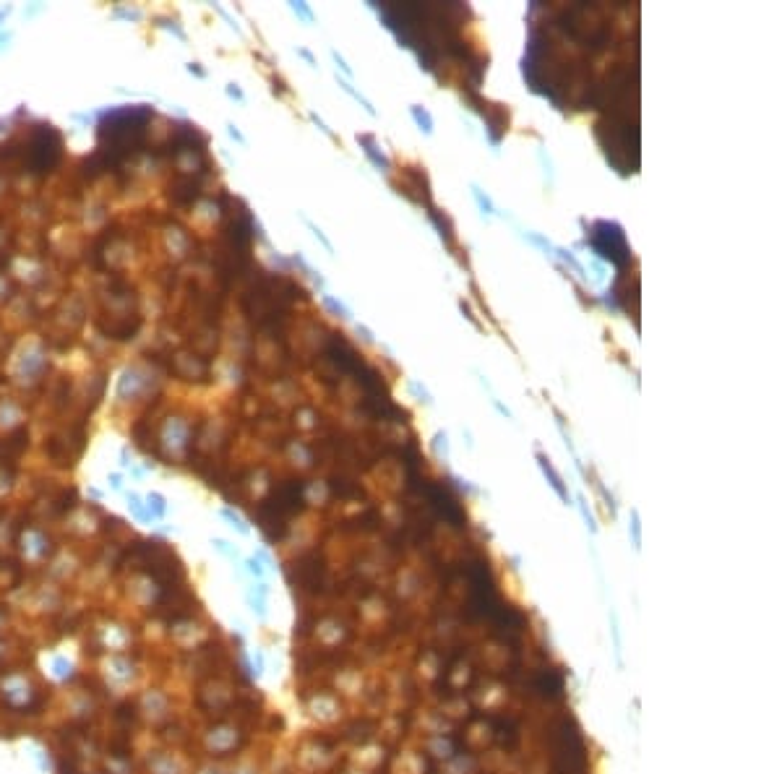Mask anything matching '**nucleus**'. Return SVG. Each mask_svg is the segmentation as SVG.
I'll use <instances>...</instances> for the list:
<instances>
[{
	"mask_svg": "<svg viewBox=\"0 0 782 774\" xmlns=\"http://www.w3.org/2000/svg\"><path fill=\"white\" fill-rule=\"evenodd\" d=\"M303 222H306V225L311 227V232L315 235V240L321 242V245H323V248H326V250H329V253H334V245H331V240H329V237H326V235H323L321 227L313 225V222H311V219H308V217H303Z\"/></svg>",
	"mask_w": 782,
	"mask_h": 774,
	"instance_id": "26",
	"label": "nucleus"
},
{
	"mask_svg": "<svg viewBox=\"0 0 782 774\" xmlns=\"http://www.w3.org/2000/svg\"><path fill=\"white\" fill-rule=\"evenodd\" d=\"M587 245L595 250L597 256L610 261L613 267L623 269L629 267L631 248L626 242V232L618 222H608V219H597L587 230Z\"/></svg>",
	"mask_w": 782,
	"mask_h": 774,
	"instance_id": "9",
	"label": "nucleus"
},
{
	"mask_svg": "<svg viewBox=\"0 0 782 774\" xmlns=\"http://www.w3.org/2000/svg\"><path fill=\"white\" fill-rule=\"evenodd\" d=\"M136 556L141 558V566L149 571V576L160 581L162 589L183 587V563L162 542H144V545H138Z\"/></svg>",
	"mask_w": 782,
	"mask_h": 774,
	"instance_id": "10",
	"label": "nucleus"
},
{
	"mask_svg": "<svg viewBox=\"0 0 782 774\" xmlns=\"http://www.w3.org/2000/svg\"><path fill=\"white\" fill-rule=\"evenodd\" d=\"M410 115H412V120L418 123V128L423 130L425 136H430V133H433V118H430V113H428L425 107L412 105L410 107Z\"/></svg>",
	"mask_w": 782,
	"mask_h": 774,
	"instance_id": "20",
	"label": "nucleus"
},
{
	"mask_svg": "<svg viewBox=\"0 0 782 774\" xmlns=\"http://www.w3.org/2000/svg\"><path fill=\"white\" fill-rule=\"evenodd\" d=\"M298 55H303V57H306V60H308V63H311V65H315V57H313V52H308V50L298 47Z\"/></svg>",
	"mask_w": 782,
	"mask_h": 774,
	"instance_id": "44",
	"label": "nucleus"
},
{
	"mask_svg": "<svg viewBox=\"0 0 782 774\" xmlns=\"http://www.w3.org/2000/svg\"><path fill=\"white\" fill-rule=\"evenodd\" d=\"M496 410H498L501 415H506V417H511V410H508V407H503V404H501L498 399H496Z\"/></svg>",
	"mask_w": 782,
	"mask_h": 774,
	"instance_id": "45",
	"label": "nucleus"
},
{
	"mask_svg": "<svg viewBox=\"0 0 782 774\" xmlns=\"http://www.w3.org/2000/svg\"><path fill=\"white\" fill-rule=\"evenodd\" d=\"M306 480H287L274 485L267 498L258 503L256 522L272 542L282 540L290 529L292 516H298L306 508Z\"/></svg>",
	"mask_w": 782,
	"mask_h": 774,
	"instance_id": "4",
	"label": "nucleus"
},
{
	"mask_svg": "<svg viewBox=\"0 0 782 774\" xmlns=\"http://www.w3.org/2000/svg\"><path fill=\"white\" fill-rule=\"evenodd\" d=\"M154 118L149 105L107 110L97 125V152L86 159L91 175L113 172L146 146V130ZM86 169V172H89Z\"/></svg>",
	"mask_w": 782,
	"mask_h": 774,
	"instance_id": "1",
	"label": "nucleus"
},
{
	"mask_svg": "<svg viewBox=\"0 0 782 774\" xmlns=\"http://www.w3.org/2000/svg\"><path fill=\"white\" fill-rule=\"evenodd\" d=\"M227 136L235 138V141H238V144H242V146L248 144V141H245V136H242L240 130H238V125H235V123H227Z\"/></svg>",
	"mask_w": 782,
	"mask_h": 774,
	"instance_id": "35",
	"label": "nucleus"
},
{
	"mask_svg": "<svg viewBox=\"0 0 782 774\" xmlns=\"http://www.w3.org/2000/svg\"><path fill=\"white\" fill-rule=\"evenodd\" d=\"M188 73H196L199 79H203V76H206V71H203V68H199V63H191V65H188Z\"/></svg>",
	"mask_w": 782,
	"mask_h": 774,
	"instance_id": "43",
	"label": "nucleus"
},
{
	"mask_svg": "<svg viewBox=\"0 0 782 774\" xmlns=\"http://www.w3.org/2000/svg\"><path fill=\"white\" fill-rule=\"evenodd\" d=\"M558 256L564 258L566 264H569V267H571L574 271H576V274H579L581 279H584V282H587V271H584V267H581L579 261H576V258H574L571 253H569V250H566V248H558Z\"/></svg>",
	"mask_w": 782,
	"mask_h": 774,
	"instance_id": "25",
	"label": "nucleus"
},
{
	"mask_svg": "<svg viewBox=\"0 0 782 774\" xmlns=\"http://www.w3.org/2000/svg\"><path fill=\"white\" fill-rule=\"evenodd\" d=\"M321 300H323V305L329 308V310H331V313H334V315H339V318H350V315H352V313H350V308H347L345 303H339V300H334V298H331V295H323Z\"/></svg>",
	"mask_w": 782,
	"mask_h": 774,
	"instance_id": "22",
	"label": "nucleus"
},
{
	"mask_svg": "<svg viewBox=\"0 0 782 774\" xmlns=\"http://www.w3.org/2000/svg\"><path fill=\"white\" fill-rule=\"evenodd\" d=\"M459 305H462V310H464V315H467L469 321H472V323H475V326H477V329H480V323H477V318H475V315H472V310H469V305H467V303H464V300H462Z\"/></svg>",
	"mask_w": 782,
	"mask_h": 774,
	"instance_id": "41",
	"label": "nucleus"
},
{
	"mask_svg": "<svg viewBox=\"0 0 782 774\" xmlns=\"http://www.w3.org/2000/svg\"><path fill=\"white\" fill-rule=\"evenodd\" d=\"M298 298H306V292L298 282H292L290 276L264 274L261 271V276L242 295V310L256 329L277 334L287 323L292 303Z\"/></svg>",
	"mask_w": 782,
	"mask_h": 774,
	"instance_id": "2",
	"label": "nucleus"
},
{
	"mask_svg": "<svg viewBox=\"0 0 782 774\" xmlns=\"http://www.w3.org/2000/svg\"><path fill=\"white\" fill-rule=\"evenodd\" d=\"M311 120H313L315 125H318V128H321L323 133H326V136H334V133H331V128H329V125H326V123H323L321 118H318V115H315V113H311Z\"/></svg>",
	"mask_w": 782,
	"mask_h": 774,
	"instance_id": "40",
	"label": "nucleus"
},
{
	"mask_svg": "<svg viewBox=\"0 0 782 774\" xmlns=\"http://www.w3.org/2000/svg\"><path fill=\"white\" fill-rule=\"evenodd\" d=\"M290 9H292V13H298L300 18H306L308 24H313V21H315L313 11H311V6H308V3H290Z\"/></svg>",
	"mask_w": 782,
	"mask_h": 774,
	"instance_id": "29",
	"label": "nucleus"
},
{
	"mask_svg": "<svg viewBox=\"0 0 782 774\" xmlns=\"http://www.w3.org/2000/svg\"><path fill=\"white\" fill-rule=\"evenodd\" d=\"M428 219L433 222V227L438 230V237L449 245V248H454V225H452V219L446 217L444 211H438L433 203L428 206Z\"/></svg>",
	"mask_w": 782,
	"mask_h": 774,
	"instance_id": "18",
	"label": "nucleus"
},
{
	"mask_svg": "<svg viewBox=\"0 0 782 774\" xmlns=\"http://www.w3.org/2000/svg\"><path fill=\"white\" fill-rule=\"evenodd\" d=\"M203 191L201 175H178L169 183V198L178 206H194Z\"/></svg>",
	"mask_w": 782,
	"mask_h": 774,
	"instance_id": "13",
	"label": "nucleus"
},
{
	"mask_svg": "<svg viewBox=\"0 0 782 774\" xmlns=\"http://www.w3.org/2000/svg\"><path fill=\"white\" fill-rule=\"evenodd\" d=\"M146 500H149V511H154L157 519H162V516L167 514V503H164V498H162L160 493H152Z\"/></svg>",
	"mask_w": 782,
	"mask_h": 774,
	"instance_id": "24",
	"label": "nucleus"
},
{
	"mask_svg": "<svg viewBox=\"0 0 782 774\" xmlns=\"http://www.w3.org/2000/svg\"><path fill=\"white\" fill-rule=\"evenodd\" d=\"M566 688V678L556 668H542L532 675V691L542 699H561Z\"/></svg>",
	"mask_w": 782,
	"mask_h": 774,
	"instance_id": "14",
	"label": "nucleus"
},
{
	"mask_svg": "<svg viewBox=\"0 0 782 774\" xmlns=\"http://www.w3.org/2000/svg\"><path fill=\"white\" fill-rule=\"evenodd\" d=\"M214 548H217L219 550V553H227V556H238V550H233V548H230V542H227V540H214Z\"/></svg>",
	"mask_w": 782,
	"mask_h": 774,
	"instance_id": "37",
	"label": "nucleus"
},
{
	"mask_svg": "<svg viewBox=\"0 0 782 774\" xmlns=\"http://www.w3.org/2000/svg\"><path fill=\"white\" fill-rule=\"evenodd\" d=\"M410 386H412V391H415V394H418L420 399H423V402H428V404L433 402V399H430V394H428V391H425V388H423V386H420V383H415V381H412Z\"/></svg>",
	"mask_w": 782,
	"mask_h": 774,
	"instance_id": "38",
	"label": "nucleus"
},
{
	"mask_svg": "<svg viewBox=\"0 0 782 774\" xmlns=\"http://www.w3.org/2000/svg\"><path fill=\"white\" fill-rule=\"evenodd\" d=\"M550 774H589L587 741L574 717H558L548 727Z\"/></svg>",
	"mask_w": 782,
	"mask_h": 774,
	"instance_id": "5",
	"label": "nucleus"
},
{
	"mask_svg": "<svg viewBox=\"0 0 782 774\" xmlns=\"http://www.w3.org/2000/svg\"><path fill=\"white\" fill-rule=\"evenodd\" d=\"M9 13H11V9H9V6H6V9H0V21H3V18L9 16Z\"/></svg>",
	"mask_w": 782,
	"mask_h": 774,
	"instance_id": "47",
	"label": "nucleus"
},
{
	"mask_svg": "<svg viewBox=\"0 0 782 774\" xmlns=\"http://www.w3.org/2000/svg\"><path fill=\"white\" fill-rule=\"evenodd\" d=\"M63 159V136L55 125L42 123L34 125V130L29 133L26 141V172L34 178H45L50 172H55L57 164Z\"/></svg>",
	"mask_w": 782,
	"mask_h": 774,
	"instance_id": "7",
	"label": "nucleus"
},
{
	"mask_svg": "<svg viewBox=\"0 0 782 774\" xmlns=\"http://www.w3.org/2000/svg\"><path fill=\"white\" fill-rule=\"evenodd\" d=\"M337 81H339V86H342V89H345L347 94H352V97H355L357 102H360V105L365 107V113H368V115H376V107L371 105V99H365L363 94H360V91H357L355 86H350V84H347L345 79H339V76H337Z\"/></svg>",
	"mask_w": 782,
	"mask_h": 774,
	"instance_id": "21",
	"label": "nucleus"
},
{
	"mask_svg": "<svg viewBox=\"0 0 782 774\" xmlns=\"http://www.w3.org/2000/svg\"><path fill=\"white\" fill-rule=\"evenodd\" d=\"M396 188H399V194L407 196L410 201L430 206V186H428V178L423 169H407L402 175V183Z\"/></svg>",
	"mask_w": 782,
	"mask_h": 774,
	"instance_id": "15",
	"label": "nucleus"
},
{
	"mask_svg": "<svg viewBox=\"0 0 782 774\" xmlns=\"http://www.w3.org/2000/svg\"><path fill=\"white\" fill-rule=\"evenodd\" d=\"M631 537H634V548H642V527H639V511H631Z\"/></svg>",
	"mask_w": 782,
	"mask_h": 774,
	"instance_id": "30",
	"label": "nucleus"
},
{
	"mask_svg": "<svg viewBox=\"0 0 782 774\" xmlns=\"http://www.w3.org/2000/svg\"><path fill=\"white\" fill-rule=\"evenodd\" d=\"M525 237H527V240H530V242H535V245H540V248L545 250V256H550V250H553V245H550L548 237H542V235H537V232H527Z\"/></svg>",
	"mask_w": 782,
	"mask_h": 774,
	"instance_id": "31",
	"label": "nucleus"
},
{
	"mask_svg": "<svg viewBox=\"0 0 782 774\" xmlns=\"http://www.w3.org/2000/svg\"><path fill=\"white\" fill-rule=\"evenodd\" d=\"M467 581H469V600L467 610L472 618L488 621L493 631H503L506 636H519L525 629V615L503 602L493 579V571L485 558H475L467 563Z\"/></svg>",
	"mask_w": 782,
	"mask_h": 774,
	"instance_id": "3",
	"label": "nucleus"
},
{
	"mask_svg": "<svg viewBox=\"0 0 782 774\" xmlns=\"http://www.w3.org/2000/svg\"><path fill=\"white\" fill-rule=\"evenodd\" d=\"M472 196H475V201H477V206H480V211H483V214H488V217H491V214H496V206H493V201L488 198V196H485V191H480L477 186H472Z\"/></svg>",
	"mask_w": 782,
	"mask_h": 774,
	"instance_id": "23",
	"label": "nucleus"
},
{
	"mask_svg": "<svg viewBox=\"0 0 782 774\" xmlns=\"http://www.w3.org/2000/svg\"><path fill=\"white\" fill-rule=\"evenodd\" d=\"M357 334H363V339H365V342H368V344H373V342H376V339H373V334H371V331H368V329H365V326H357Z\"/></svg>",
	"mask_w": 782,
	"mask_h": 774,
	"instance_id": "42",
	"label": "nucleus"
},
{
	"mask_svg": "<svg viewBox=\"0 0 782 774\" xmlns=\"http://www.w3.org/2000/svg\"><path fill=\"white\" fill-rule=\"evenodd\" d=\"M331 57H334V63H337V68H339V71H342V73H345V76H352V68L347 65V60H345V57H342V55H339L337 50H331Z\"/></svg>",
	"mask_w": 782,
	"mask_h": 774,
	"instance_id": "34",
	"label": "nucleus"
},
{
	"mask_svg": "<svg viewBox=\"0 0 782 774\" xmlns=\"http://www.w3.org/2000/svg\"><path fill=\"white\" fill-rule=\"evenodd\" d=\"M323 360L334 365L339 376H357L360 368L365 365L363 355H357V349L342 334H331L329 337L326 349H323Z\"/></svg>",
	"mask_w": 782,
	"mask_h": 774,
	"instance_id": "11",
	"label": "nucleus"
},
{
	"mask_svg": "<svg viewBox=\"0 0 782 774\" xmlns=\"http://www.w3.org/2000/svg\"><path fill=\"white\" fill-rule=\"evenodd\" d=\"M245 566H248V573H250V576H256V579H264V566H261V561H258V558H248V561H245Z\"/></svg>",
	"mask_w": 782,
	"mask_h": 774,
	"instance_id": "32",
	"label": "nucleus"
},
{
	"mask_svg": "<svg viewBox=\"0 0 782 774\" xmlns=\"http://www.w3.org/2000/svg\"><path fill=\"white\" fill-rule=\"evenodd\" d=\"M227 94L233 99H238V102H245V94H242V89L238 84H227Z\"/></svg>",
	"mask_w": 782,
	"mask_h": 774,
	"instance_id": "36",
	"label": "nucleus"
},
{
	"mask_svg": "<svg viewBox=\"0 0 782 774\" xmlns=\"http://www.w3.org/2000/svg\"><path fill=\"white\" fill-rule=\"evenodd\" d=\"M579 511H581V516H584V522H587V529H589V532H592V534H595V532H597L595 516H592V511H589V506H587V500H584V495H579Z\"/></svg>",
	"mask_w": 782,
	"mask_h": 774,
	"instance_id": "28",
	"label": "nucleus"
},
{
	"mask_svg": "<svg viewBox=\"0 0 782 774\" xmlns=\"http://www.w3.org/2000/svg\"><path fill=\"white\" fill-rule=\"evenodd\" d=\"M162 24H164V29H169V32H175V34H178L180 40H186V32H183V29H180V26L175 24V21H167V18H162Z\"/></svg>",
	"mask_w": 782,
	"mask_h": 774,
	"instance_id": "39",
	"label": "nucleus"
},
{
	"mask_svg": "<svg viewBox=\"0 0 782 774\" xmlns=\"http://www.w3.org/2000/svg\"><path fill=\"white\" fill-rule=\"evenodd\" d=\"M558 26L581 47L600 52L610 42V24L597 3H574L558 13Z\"/></svg>",
	"mask_w": 782,
	"mask_h": 774,
	"instance_id": "6",
	"label": "nucleus"
},
{
	"mask_svg": "<svg viewBox=\"0 0 782 774\" xmlns=\"http://www.w3.org/2000/svg\"><path fill=\"white\" fill-rule=\"evenodd\" d=\"M292 584H300L308 592H321L323 584H326V566L318 558V553H308L295 563V571L290 573Z\"/></svg>",
	"mask_w": 782,
	"mask_h": 774,
	"instance_id": "12",
	"label": "nucleus"
},
{
	"mask_svg": "<svg viewBox=\"0 0 782 774\" xmlns=\"http://www.w3.org/2000/svg\"><path fill=\"white\" fill-rule=\"evenodd\" d=\"M357 144L363 146L365 157H368V159H371L373 164L381 169V172H389V169H391V162H389L386 154L381 152V146L376 144V138L368 136V133H357Z\"/></svg>",
	"mask_w": 782,
	"mask_h": 774,
	"instance_id": "16",
	"label": "nucleus"
},
{
	"mask_svg": "<svg viewBox=\"0 0 782 774\" xmlns=\"http://www.w3.org/2000/svg\"><path fill=\"white\" fill-rule=\"evenodd\" d=\"M329 488L334 495H339V498H360L363 495V490H360V485L352 483L350 477L345 475H334L329 480Z\"/></svg>",
	"mask_w": 782,
	"mask_h": 774,
	"instance_id": "19",
	"label": "nucleus"
},
{
	"mask_svg": "<svg viewBox=\"0 0 782 774\" xmlns=\"http://www.w3.org/2000/svg\"><path fill=\"white\" fill-rule=\"evenodd\" d=\"M110 483H113V488H115V490H118V488H121V477L113 475V477H110Z\"/></svg>",
	"mask_w": 782,
	"mask_h": 774,
	"instance_id": "46",
	"label": "nucleus"
},
{
	"mask_svg": "<svg viewBox=\"0 0 782 774\" xmlns=\"http://www.w3.org/2000/svg\"><path fill=\"white\" fill-rule=\"evenodd\" d=\"M433 446H436V452L438 454H449V438H446V433H436V438H433Z\"/></svg>",
	"mask_w": 782,
	"mask_h": 774,
	"instance_id": "33",
	"label": "nucleus"
},
{
	"mask_svg": "<svg viewBox=\"0 0 782 774\" xmlns=\"http://www.w3.org/2000/svg\"><path fill=\"white\" fill-rule=\"evenodd\" d=\"M537 464H540L542 475L548 477L550 488H553V490L558 493V498H561V500H564V503H566V506H569V500H571V495H569V488H566V485H564V480H561V475H558V472H556V467L550 464V459H548V456H545V454H537Z\"/></svg>",
	"mask_w": 782,
	"mask_h": 774,
	"instance_id": "17",
	"label": "nucleus"
},
{
	"mask_svg": "<svg viewBox=\"0 0 782 774\" xmlns=\"http://www.w3.org/2000/svg\"><path fill=\"white\" fill-rule=\"evenodd\" d=\"M222 516H225L227 522H230V527H235V529H238V532H240V534H248V532H250L248 527L242 525V519H240V516H238V514H233V511H230V508H222Z\"/></svg>",
	"mask_w": 782,
	"mask_h": 774,
	"instance_id": "27",
	"label": "nucleus"
},
{
	"mask_svg": "<svg viewBox=\"0 0 782 774\" xmlns=\"http://www.w3.org/2000/svg\"><path fill=\"white\" fill-rule=\"evenodd\" d=\"M407 490L418 493L420 498L425 500L428 506L436 511V516H441L444 522L459 527V529L462 527H467V514H464V508H462L457 493H454L449 485L436 483V480H428V477H423V475H415L407 480Z\"/></svg>",
	"mask_w": 782,
	"mask_h": 774,
	"instance_id": "8",
	"label": "nucleus"
}]
</instances>
